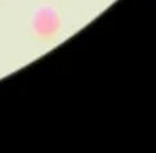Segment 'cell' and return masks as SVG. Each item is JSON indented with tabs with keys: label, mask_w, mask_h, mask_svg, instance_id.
Returning <instances> with one entry per match:
<instances>
[{
	"label": "cell",
	"mask_w": 156,
	"mask_h": 153,
	"mask_svg": "<svg viewBox=\"0 0 156 153\" xmlns=\"http://www.w3.org/2000/svg\"><path fill=\"white\" fill-rule=\"evenodd\" d=\"M31 31L38 40H52L61 29V16L56 7L41 4L33 11L30 19Z\"/></svg>",
	"instance_id": "1"
},
{
	"label": "cell",
	"mask_w": 156,
	"mask_h": 153,
	"mask_svg": "<svg viewBox=\"0 0 156 153\" xmlns=\"http://www.w3.org/2000/svg\"><path fill=\"white\" fill-rule=\"evenodd\" d=\"M0 3H2V0H0Z\"/></svg>",
	"instance_id": "2"
}]
</instances>
